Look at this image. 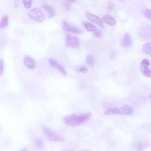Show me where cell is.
Segmentation results:
<instances>
[{
    "label": "cell",
    "mask_w": 151,
    "mask_h": 151,
    "mask_svg": "<svg viewBox=\"0 0 151 151\" xmlns=\"http://www.w3.org/2000/svg\"><path fill=\"white\" fill-rule=\"evenodd\" d=\"M63 151H71V150H63Z\"/></svg>",
    "instance_id": "cell-29"
},
{
    "label": "cell",
    "mask_w": 151,
    "mask_h": 151,
    "mask_svg": "<svg viewBox=\"0 0 151 151\" xmlns=\"http://www.w3.org/2000/svg\"><path fill=\"white\" fill-rule=\"evenodd\" d=\"M86 61L88 64L93 67L94 65L95 60L94 57L91 55H88L86 58Z\"/></svg>",
    "instance_id": "cell-20"
},
{
    "label": "cell",
    "mask_w": 151,
    "mask_h": 151,
    "mask_svg": "<svg viewBox=\"0 0 151 151\" xmlns=\"http://www.w3.org/2000/svg\"><path fill=\"white\" fill-rule=\"evenodd\" d=\"M81 151H88L87 150H81Z\"/></svg>",
    "instance_id": "cell-30"
},
{
    "label": "cell",
    "mask_w": 151,
    "mask_h": 151,
    "mask_svg": "<svg viewBox=\"0 0 151 151\" xmlns=\"http://www.w3.org/2000/svg\"><path fill=\"white\" fill-rule=\"evenodd\" d=\"M43 132L46 138L51 141H63L65 139L62 136L58 135L47 127L43 128Z\"/></svg>",
    "instance_id": "cell-1"
},
{
    "label": "cell",
    "mask_w": 151,
    "mask_h": 151,
    "mask_svg": "<svg viewBox=\"0 0 151 151\" xmlns=\"http://www.w3.org/2000/svg\"><path fill=\"white\" fill-rule=\"evenodd\" d=\"M145 16L149 20H151V11L149 9H146L144 12Z\"/></svg>",
    "instance_id": "cell-24"
},
{
    "label": "cell",
    "mask_w": 151,
    "mask_h": 151,
    "mask_svg": "<svg viewBox=\"0 0 151 151\" xmlns=\"http://www.w3.org/2000/svg\"><path fill=\"white\" fill-rule=\"evenodd\" d=\"M4 69V65L3 60L0 59V75L3 73Z\"/></svg>",
    "instance_id": "cell-25"
},
{
    "label": "cell",
    "mask_w": 151,
    "mask_h": 151,
    "mask_svg": "<svg viewBox=\"0 0 151 151\" xmlns=\"http://www.w3.org/2000/svg\"><path fill=\"white\" fill-rule=\"evenodd\" d=\"M36 144L39 148H42L43 146V142L42 140L40 138L37 139L36 141Z\"/></svg>",
    "instance_id": "cell-23"
},
{
    "label": "cell",
    "mask_w": 151,
    "mask_h": 151,
    "mask_svg": "<svg viewBox=\"0 0 151 151\" xmlns=\"http://www.w3.org/2000/svg\"><path fill=\"white\" fill-rule=\"evenodd\" d=\"M120 43L123 47L127 48L130 46L132 43V40L131 34L129 33H126Z\"/></svg>",
    "instance_id": "cell-12"
},
{
    "label": "cell",
    "mask_w": 151,
    "mask_h": 151,
    "mask_svg": "<svg viewBox=\"0 0 151 151\" xmlns=\"http://www.w3.org/2000/svg\"><path fill=\"white\" fill-rule=\"evenodd\" d=\"M9 18L7 15L4 16L0 21V29L6 27L8 25Z\"/></svg>",
    "instance_id": "cell-17"
},
{
    "label": "cell",
    "mask_w": 151,
    "mask_h": 151,
    "mask_svg": "<svg viewBox=\"0 0 151 151\" xmlns=\"http://www.w3.org/2000/svg\"><path fill=\"white\" fill-rule=\"evenodd\" d=\"M23 62L24 65L29 68L33 69L35 67V61L31 57H25L23 59Z\"/></svg>",
    "instance_id": "cell-14"
},
{
    "label": "cell",
    "mask_w": 151,
    "mask_h": 151,
    "mask_svg": "<svg viewBox=\"0 0 151 151\" xmlns=\"http://www.w3.org/2000/svg\"><path fill=\"white\" fill-rule=\"evenodd\" d=\"M143 52L146 54L151 55V43L148 42L144 44L143 47Z\"/></svg>",
    "instance_id": "cell-19"
},
{
    "label": "cell",
    "mask_w": 151,
    "mask_h": 151,
    "mask_svg": "<svg viewBox=\"0 0 151 151\" xmlns=\"http://www.w3.org/2000/svg\"><path fill=\"white\" fill-rule=\"evenodd\" d=\"M71 7L70 3L68 1L65 2L64 4V7L65 9L66 10L70 9Z\"/></svg>",
    "instance_id": "cell-26"
},
{
    "label": "cell",
    "mask_w": 151,
    "mask_h": 151,
    "mask_svg": "<svg viewBox=\"0 0 151 151\" xmlns=\"http://www.w3.org/2000/svg\"><path fill=\"white\" fill-rule=\"evenodd\" d=\"M84 26L86 30L89 32H92L96 31L97 28L92 24L89 22L84 23Z\"/></svg>",
    "instance_id": "cell-18"
},
{
    "label": "cell",
    "mask_w": 151,
    "mask_h": 151,
    "mask_svg": "<svg viewBox=\"0 0 151 151\" xmlns=\"http://www.w3.org/2000/svg\"><path fill=\"white\" fill-rule=\"evenodd\" d=\"M21 151H26V150H25L24 149H23Z\"/></svg>",
    "instance_id": "cell-31"
},
{
    "label": "cell",
    "mask_w": 151,
    "mask_h": 151,
    "mask_svg": "<svg viewBox=\"0 0 151 151\" xmlns=\"http://www.w3.org/2000/svg\"><path fill=\"white\" fill-rule=\"evenodd\" d=\"M42 8L48 13L50 18H52L55 16V12L51 6L47 4H44L42 5Z\"/></svg>",
    "instance_id": "cell-13"
},
{
    "label": "cell",
    "mask_w": 151,
    "mask_h": 151,
    "mask_svg": "<svg viewBox=\"0 0 151 151\" xmlns=\"http://www.w3.org/2000/svg\"><path fill=\"white\" fill-rule=\"evenodd\" d=\"M151 30L150 27L147 25L143 27L139 33V36L142 39L148 40L150 38Z\"/></svg>",
    "instance_id": "cell-6"
},
{
    "label": "cell",
    "mask_w": 151,
    "mask_h": 151,
    "mask_svg": "<svg viewBox=\"0 0 151 151\" xmlns=\"http://www.w3.org/2000/svg\"><path fill=\"white\" fill-rule=\"evenodd\" d=\"M28 16L30 19L39 23L43 22L45 19V15L38 8L30 10L28 13Z\"/></svg>",
    "instance_id": "cell-2"
},
{
    "label": "cell",
    "mask_w": 151,
    "mask_h": 151,
    "mask_svg": "<svg viewBox=\"0 0 151 151\" xmlns=\"http://www.w3.org/2000/svg\"><path fill=\"white\" fill-rule=\"evenodd\" d=\"M49 62L53 67L58 69L64 75H66L67 72L64 68L56 60L53 58H50L49 60Z\"/></svg>",
    "instance_id": "cell-11"
},
{
    "label": "cell",
    "mask_w": 151,
    "mask_h": 151,
    "mask_svg": "<svg viewBox=\"0 0 151 151\" xmlns=\"http://www.w3.org/2000/svg\"><path fill=\"white\" fill-rule=\"evenodd\" d=\"M77 116L75 114L67 115L64 118L65 123L67 125L72 127H75L77 125Z\"/></svg>",
    "instance_id": "cell-5"
},
{
    "label": "cell",
    "mask_w": 151,
    "mask_h": 151,
    "mask_svg": "<svg viewBox=\"0 0 151 151\" xmlns=\"http://www.w3.org/2000/svg\"><path fill=\"white\" fill-rule=\"evenodd\" d=\"M92 117L91 113H82L79 116H77V125H80L84 124L89 121Z\"/></svg>",
    "instance_id": "cell-8"
},
{
    "label": "cell",
    "mask_w": 151,
    "mask_h": 151,
    "mask_svg": "<svg viewBox=\"0 0 151 151\" xmlns=\"http://www.w3.org/2000/svg\"><path fill=\"white\" fill-rule=\"evenodd\" d=\"M150 62L147 59H143L141 64V69L142 73L145 76L151 78V70L150 68Z\"/></svg>",
    "instance_id": "cell-4"
},
{
    "label": "cell",
    "mask_w": 151,
    "mask_h": 151,
    "mask_svg": "<svg viewBox=\"0 0 151 151\" xmlns=\"http://www.w3.org/2000/svg\"><path fill=\"white\" fill-rule=\"evenodd\" d=\"M94 35L96 38H99L102 36V33L101 31H97L94 33Z\"/></svg>",
    "instance_id": "cell-27"
},
{
    "label": "cell",
    "mask_w": 151,
    "mask_h": 151,
    "mask_svg": "<svg viewBox=\"0 0 151 151\" xmlns=\"http://www.w3.org/2000/svg\"><path fill=\"white\" fill-rule=\"evenodd\" d=\"M62 25V28L65 31L76 34H80L81 33V31L78 29L69 26L66 21H63Z\"/></svg>",
    "instance_id": "cell-10"
},
{
    "label": "cell",
    "mask_w": 151,
    "mask_h": 151,
    "mask_svg": "<svg viewBox=\"0 0 151 151\" xmlns=\"http://www.w3.org/2000/svg\"><path fill=\"white\" fill-rule=\"evenodd\" d=\"M88 71V69L86 67H83L80 68L79 71L83 73H86Z\"/></svg>",
    "instance_id": "cell-28"
},
{
    "label": "cell",
    "mask_w": 151,
    "mask_h": 151,
    "mask_svg": "<svg viewBox=\"0 0 151 151\" xmlns=\"http://www.w3.org/2000/svg\"><path fill=\"white\" fill-rule=\"evenodd\" d=\"M134 111L133 107L130 105H125L119 108L118 114L127 115L131 114Z\"/></svg>",
    "instance_id": "cell-9"
},
{
    "label": "cell",
    "mask_w": 151,
    "mask_h": 151,
    "mask_svg": "<svg viewBox=\"0 0 151 151\" xmlns=\"http://www.w3.org/2000/svg\"><path fill=\"white\" fill-rule=\"evenodd\" d=\"M119 108L110 105L109 106L105 112V114L106 115L118 114Z\"/></svg>",
    "instance_id": "cell-16"
},
{
    "label": "cell",
    "mask_w": 151,
    "mask_h": 151,
    "mask_svg": "<svg viewBox=\"0 0 151 151\" xmlns=\"http://www.w3.org/2000/svg\"><path fill=\"white\" fill-rule=\"evenodd\" d=\"M86 15L87 17L90 21L96 23L100 27L103 28H104L101 20L98 17L91 13L88 11L86 12Z\"/></svg>",
    "instance_id": "cell-7"
},
{
    "label": "cell",
    "mask_w": 151,
    "mask_h": 151,
    "mask_svg": "<svg viewBox=\"0 0 151 151\" xmlns=\"http://www.w3.org/2000/svg\"><path fill=\"white\" fill-rule=\"evenodd\" d=\"M143 147V143L140 141H137L135 142L134 146L135 151H140Z\"/></svg>",
    "instance_id": "cell-21"
},
{
    "label": "cell",
    "mask_w": 151,
    "mask_h": 151,
    "mask_svg": "<svg viewBox=\"0 0 151 151\" xmlns=\"http://www.w3.org/2000/svg\"><path fill=\"white\" fill-rule=\"evenodd\" d=\"M22 3L24 6L28 9L31 8L32 6L33 1L31 0H24L22 1Z\"/></svg>",
    "instance_id": "cell-22"
},
{
    "label": "cell",
    "mask_w": 151,
    "mask_h": 151,
    "mask_svg": "<svg viewBox=\"0 0 151 151\" xmlns=\"http://www.w3.org/2000/svg\"><path fill=\"white\" fill-rule=\"evenodd\" d=\"M66 45L70 48H77L80 47V42L76 36L68 34L66 36Z\"/></svg>",
    "instance_id": "cell-3"
},
{
    "label": "cell",
    "mask_w": 151,
    "mask_h": 151,
    "mask_svg": "<svg viewBox=\"0 0 151 151\" xmlns=\"http://www.w3.org/2000/svg\"><path fill=\"white\" fill-rule=\"evenodd\" d=\"M102 20L105 23L111 26H114L116 23V21L115 19L109 15H106L103 16Z\"/></svg>",
    "instance_id": "cell-15"
}]
</instances>
